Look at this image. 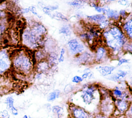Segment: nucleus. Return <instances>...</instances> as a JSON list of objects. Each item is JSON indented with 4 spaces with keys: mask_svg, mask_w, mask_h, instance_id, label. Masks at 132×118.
<instances>
[{
    "mask_svg": "<svg viewBox=\"0 0 132 118\" xmlns=\"http://www.w3.org/2000/svg\"><path fill=\"white\" fill-rule=\"evenodd\" d=\"M10 111L11 112V113L14 115V116H16L18 115L19 114V112H18V109L15 107H13V108H12L10 110Z\"/></svg>",
    "mask_w": 132,
    "mask_h": 118,
    "instance_id": "nucleus-38",
    "label": "nucleus"
},
{
    "mask_svg": "<svg viewBox=\"0 0 132 118\" xmlns=\"http://www.w3.org/2000/svg\"><path fill=\"white\" fill-rule=\"evenodd\" d=\"M14 99L12 96H8L5 100V104L7 106V108L8 110H10L12 108L14 107Z\"/></svg>",
    "mask_w": 132,
    "mask_h": 118,
    "instance_id": "nucleus-29",
    "label": "nucleus"
},
{
    "mask_svg": "<svg viewBox=\"0 0 132 118\" xmlns=\"http://www.w3.org/2000/svg\"></svg>",
    "mask_w": 132,
    "mask_h": 118,
    "instance_id": "nucleus-45",
    "label": "nucleus"
},
{
    "mask_svg": "<svg viewBox=\"0 0 132 118\" xmlns=\"http://www.w3.org/2000/svg\"><path fill=\"white\" fill-rule=\"evenodd\" d=\"M28 9H29V11L30 12H31L32 13H33V14H34V15H37L38 18H41L40 16V15H38V13H37V10H36V8L35 7V6H29V7H28Z\"/></svg>",
    "mask_w": 132,
    "mask_h": 118,
    "instance_id": "nucleus-37",
    "label": "nucleus"
},
{
    "mask_svg": "<svg viewBox=\"0 0 132 118\" xmlns=\"http://www.w3.org/2000/svg\"><path fill=\"white\" fill-rule=\"evenodd\" d=\"M52 18L55 19L59 20V21H68L67 18L61 13L58 12H55L54 13L52 14Z\"/></svg>",
    "mask_w": 132,
    "mask_h": 118,
    "instance_id": "nucleus-28",
    "label": "nucleus"
},
{
    "mask_svg": "<svg viewBox=\"0 0 132 118\" xmlns=\"http://www.w3.org/2000/svg\"><path fill=\"white\" fill-rule=\"evenodd\" d=\"M76 57H78L77 59L78 60V62H79L80 63L85 64L88 62V61L89 62L92 57L90 53L85 52Z\"/></svg>",
    "mask_w": 132,
    "mask_h": 118,
    "instance_id": "nucleus-19",
    "label": "nucleus"
},
{
    "mask_svg": "<svg viewBox=\"0 0 132 118\" xmlns=\"http://www.w3.org/2000/svg\"><path fill=\"white\" fill-rule=\"evenodd\" d=\"M3 15V12L0 10V18H1V17H2Z\"/></svg>",
    "mask_w": 132,
    "mask_h": 118,
    "instance_id": "nucleus-42",
    "label": "nucleus"
},
{
    "mask_svg": "<svg viewBox=\"0 0 132 118\" xmlns=\"http://www.w3.org/2000/svg\"><path fill=\"white\" fill-rule=\"evenodd\" d=\"M69 118H94V114L84 108L69 103L68 105Z\"/></svg>",
    "mask_w": 132,
    "mask_h": 118,
    "instance_id": "nucleus-6",
    "label": "nucleus"
},
{
    "mask_svg": "<svg viewBox=\"0 0 132 118\" xmlns=\"http://www.w3.org/2000/svg\"><path fill=\"white\" fill-rule=\"evenodd\" d=\"M125 116L127 118H132V99L130 101L129 108L125 114Z\"/></svg>",
    "mask_w": 132,
    "mask_h": 118,
    "instance_id": "nucleus-36",
    "label": "nucleus"
},
{
    "mask_svg": "<svg viewBox=\"0 0 132 118\" xmlns=\"http://www.w3.org/2000/svg\"><path fill=\"white\" fill-rule=\"evenodd\" d=\"M123 52L132 54V41L127 40L123 47Z\"/></svg>",
    "mask_w": 132,
    "mask_h": 118,
    "instance_id": "nucleus-27",
    "label": "nucleus"
},
{
    "mask_svg": "<svg viewBox=\"0 0 132 118\" xmlns=\"http://www.w3.org/2000/svg\"><path fill=\"white\" fill-rule=\"evenodd\" d=\"M58 8V6H47L44 7L43 8V11L46 14L48 15L50 17L52 18V11L57 10Z\"/></svg>",
    "mask_w": 132,
    "mask_h": 118,
    "instance_id": "nucleus-23",
    "label": "nucleus"
},
{
    "mask_svg": "<svg viewBox=\"0 0 132 118\" xmlns=\"http://www.w3.org/2000/svg\"><path fill=\"white\" fill-rule=\"evenodd\" d=\"M81 76L84 80L87 79H91L93 77V73L90 70L86 71L85 72L84 71Z\"/></svg>",
    "mask_w": 132,
    "mask_h": 118,
    "instance_id": "nucleus-31",
    "label": "nucleus"
},
{
    "mask_svg": "<svg viewBox=\"0 0 132 118\" xmlns=\"http://www.w3.org/2000/svg\"><path fill=\"white\" fill-rule=\"evenodd\" d=\"M52 112L56 115L57 118H62L64 115V108L59 105H54L52 107Z\"/></svg>",
    "mask_w": 132,
    "mask_h": 118,
    "instance_id": "nucleus-18",
    "label": "nucleus"
},
{
    "mask_svg": "<svg viewBox=\"0 0 132 118\" xmlns=\"http://www.w3.org/2000/svg\"><path fill=\"white\" fill-rule=\"evenodd\" d=\"M22 118H28V116H27V115H24Z\"/></svg>",
    "mask_w": 132,
    "mask_h": 118,
    "instance_id": "nucleus-43",
    "label": "nucleus"
},
{
    "mask_svg": "<svg viewBox=\"0 0 132 118\" xmlns=\"http://www.w3.org/2000/svg\"><path fill=\"white\" fill-rule=\"evenodd\" d=\"M67 48L70 54L75 57L85 52L86 50L84 44L76 38L70 39L67 42Z\"/></svg>",
    "mask_w": 132,
    "mask_h": 118,
    "instance_id": "nucleus-7",
    "label": "nucleus"
},
{
    "mask_svg": "<svg viewBox=\"0 0 132 118\" xmlns=\"http://www.w3.org/2000/svg\"><path fill=\"white\" fill-rule=\"evenodd\" d=\"M95 69L101 76L107 77L113 74V72L116 69V67L113 65H98Z\"/></svg>",
    "mask_w": 132,
    "mask_h": 118,
    "instance_id": "nucleus-13",
    "label": "nucleus"
},
{
    "mask_svg": "<svg viewBox=\"0 0 132 118\" xmlns=\"http://www.w3.org/2000/svg\"><path fill=\"white\" fill-rule=\"evenodd\" d=\"M5 30V26L4 25L0 24V39L2 36L3 34L4 33Z\"/></svg>",
    "mask_w": 132,
    "mask_h": 118,
    "instance_id": "nucleus-39",
    "label": "nucleus"
},
{
    "mask_svg": "<svg viewBox=\"0 0 132 118\" xmlns=\"http://www.w3.org/2000/svg\"><path fill=\"white\" fill-rule=\"evenodd\" d=\"M13 67L24 73H29L32 69L33 63L29 56L24 52H20L12 60Z\"/></svg>",
    "mask_w": 132,
    "mask_h": 118,
    "instance_id": "nucleus-4",
    "label": "nucleus"
},
{
    "mask_svg": "<svg viewBox=\"0 0 132 118\" xmlns=\"http://www.w3.org/2000/svg\"><path fill=\"white\" fill-rule=\"evenodd\" d=\"M100 91L101 98L99 105V112L110 118L114 115L115 111L114 99L110 94V91L109 92L106 91H104V92L100 90Z\"/></svg>",
    "mask_w": 132,
    "mask_h": 118,
    "instance_id": "nucleus-3",
    "label": "nucleus"
},
{
    "mask_svg": "<svg viewBox=\"0 0 132 118\" xmlns=\"http://www.w3.org/2000/svg\"><path fill=\"white\" fill-rule=\"evenodd\" d=\"M35 58L37 60V62L42 61L44 60L45 58H46V55H45V53L43 52L41 49H39L37 50L36 53H35Z\"/></svg>",
    "mask_w": 132,
    "mask_h": 118,
    "instance_id": "nucleus-26",
    "label": "nucleus"
},
{
    "mask_svg": "<svg viewBox=\"0 0 132 118\" xmlns=\"http://www.w3.org/2000/svg\"><path fill=\"white\" fill-rule=\"evenodd\" d=\"M128 40L132 41V15H128L120 26Z\"/></svg>",
    "mask_w": 132,
    "mask_h": 118,
    "instance_id": "nucleus-12",
    "label": "nucleus"
},
{
    "mask_svg": "<svg viewBox=\"0 0 132 118\" xmlns=\"http://www.w3.org/2000/svg\"></svg>",
    "mask_w": 132,
    "mask_h": 118,
    "instance_id": "nucleus-46",
    "label": "nucleus"
},
{
    "mask_svg": "<svg viewBox=\"0 0 132 118\" xmlns=\"http://www.w3.org/2000/svg\"><path fill=\"white\" fill-rule=\"evenodd\" d=\"M86 1H73L69 2L68 4L75 8H80L81 7H83Z\"/></svg>",
    "mask_w": 132,
    "mask_h": 118,
    "instance_id": "nucleus-25",
    "label": "nucleus"
},
{
    "mask_svg": "<svg viewBox=\"0 0 132 118\" xmlns=\"http://www.w3.org/2000/svg\"><path fill=\"white\" fill-rule=\"evenodd\" d=\"M60 95L61 91L58 89L55 90L48 94L47 97V100L49 102H54L56 99L58 98L60 96Z\"/></svg>",
    "mask_w": 132,
    "mask_h": 118,
    "instance_id": "nucleus-20",
    "label": "nucleus"
},
{
    "mask_svg": "<svg viewBox=\"0 0 132 118\" xmlns=\"http://www.w3.org/2000/svg\"><path fill=\"white\" fill-rule=\"evenodd\" d=\"M20 11H21V13H27L29 12H30L28 8H22L20 10Z\"/></svg>",
    "mask_w": 132,
    "mask_h": 118,
    "instance_id": "nucleus-41",
    "label": "nucleus"
},
{
    "mask_svg": "<svg viewBox=\"0 0 132 118\" xmlns=\"http://www.w3.org/2000/svg\"><path fill=\"white\" fill-rule=\"evenodd\" d=\"M59 33L66 37L70 36L71 34V30L70 27L67 25L62 26L59 29Z\"/></svg>",
    "mask_w": 132,
    "mask_h": 118,
    "instance_id": "nucleus-24",
    "label": "nucleus"
},
{
    "mask_svg": "<svg viewBox=\"0 0 132 118\" xmlns=\"http://www.w3.org/2000/svg\"><path fill=\"white\" fill-rule=\"evenodd\" d=\"M58 56L56 55L55 53H51L48 55L47 61L50 67L57 63L58 61Z\"/></svg>",
    "mask_w": 132,
    "mask_h": 118,
    "instance_id": "nucleus-22",
    "label": "nucleus"
},
{
    "mask_svg": "<svg viewBox=\"0 0 132 118\" xmlns=\"http://www.w3.org/2000/svg\"><path fill=\"white\" fill-rule=\"evenodd\" d=\"M50 66L47 60H42L38 62L36 65V69L38 72L43 73L47 71Z\"/></svg>",
    "mask_w": 132,
    "mask_h": 118,
    "instance_id": "nucleus-17",
    "label": "nucleus"
},
{
    "mask_svg": "<svg viewBox=\"0 0 132 118\" xmlns=\"http://www.w3.org/2000/svg\"><path fill=\"white\" fill-rule=\"evenodd\" d=\"M1 118H10V115L7 110H4L0 112Z\"/></svg>",
    "mask_w": 132,
    "mask_h": 118,
    "instance_id": "nucleus-35",
    "label": "nucleus"
},
{
    "mask_svg": "<svg viewBox=\"0 0 132 118\" xmlns=\"http://www.w3.org/2000/svg\"><path fill=\"white\" fill-rule=\"evenodd\" d=\"M28 118H34V117H31V116H28Z\"/></svg>",
    "mask_w": 132,
    "mask_h": 118,
    "instance_id": "nucleus-44",
    "label": "nucleus"
},
{
    "mask_svg": "<svg viewBox=\"0 0 132 118\" xmlns=\"http://www.w3.org/2000/svg\"><path fill=\"white\" fill-rule=\"evenodd\" d=\"M0 118H1V117H0Z\"/></svg>",
    "mask_w": 132,
    "mask_h": 118,
    "instance_id": "nucleus-47",
    "label": "nucleus"
},
{
    "mask_svg": "<svg viewBox=\"0 0 132 118\" xmlns=\"http://www.w3.org/2000/svg\"><path fill=\"white\" fill-rule=\"evenodd\" d=\"M105 15L106 18L110 21L112 20L113 21H116L120 19L119 11L114 9H112L108 7H107Z\"/></svg>",
    "mask_w": 132,
    "mask_h": 118,
    "instance_id": "nucleus-16",
    "label": "nucleus"
},
{
    "mask_svg": "<svg viewBox=\"0 0 132 118\" xmlns=\"http://www.w3.org/2000/svg\"><path fill=\"white\" fill-rule=\"evenodd\" d=\"M11 60L6 49L0 50V75L4 74L10 67Z\"/></svg>",
    "mask_w": 132,
    "mask_h": 118,
    "instance_id": "nucleus-10",
    "label": "nucleus"
},
{
    "mask_svg": "<svg viewBox=\"0 0 132 118\" xmlns=\"http://www.w3.org/2000/svg\"><path fill=\"white\" fill-rule=\"evenodd\" d=\"M22 38L24 44L31 49L37 48L41 40V38L36 36L29 29L24 31Z\"/></svg>",
    "mask_w": 132,
    "mask_h": 118,
    "instance_id": "nucleus-8",
    "label": "nucleus"
},
{
    "mask_svg": "<svg viewBox=\"0 0 132 118\" xmlns=\"http://www.w3.org/2000/svg\"><path fill=\"white\" fill-rule=\"evenodd\" d=\"M128 75V72L126 71L119 70L116 73H113L110 76H108L109 80L114 82H119L123 79Z\"/></svg>",
    "mask_w": 132,
    "mask_h": 118,
    "instance_id": "nucleus-14",
    "label": "nucleus"
},
{
    "mask_svg": "<svg viewBox=\"0 0 132 118\" xmlns=\"http://www.w3.org/2000/svg\"><path fill=\"white\" fill-rule=\"evenodd\" d=\"M130 101L125 99L114 100L115 112H117L120 115H125L130 105Z\"/></svg>",
    "mask_w": 132,
    "mask_h": 118,
    "instance_id": "nucleus-11",
    "label": "nucleus"
},
{
    "mask_svg": "<svg viewBox=\"0 0 132 118\" xmlns=\"http://www.w3.org/2000/svg\"><path fill=\"white\" fill-rule=\"evenodd\" d=\"M119 14L120 19L122 18V19H124V20L126 19L128 15V14L127 13V11L124 9H121L119 11Z\"/></svg>",
    "mask_w": 132,
    "mask_h": 118,
    "instance_id": "nucleus-34",
    "label": "nucleus"
},
{
    "mask_svg": "<svg viewBox=\"0 0 132 118\" xmlns=\"http://www.w3.org/2000/svg\"><path fill=\"white\" fill-rule=\"evenodd\" d=\"M101 37L111 56H118L123 52L127 39L119 25L111 24L102 32Z\"/></svg>",
    "mask_w": 132,
    "mask_h": 118,
    "instance_id": "nucleus-2",
    "label": "nucleus"
},
{
    "mask_svg": "<svg viewBox=\"0 0 132 118\" xmlns=\"http://www.w3.org/2000/svg\"><path fill=\"white\" fill-rule=\"evenodd\" d=\"M71 81L72 83L77 85V84H79L81 83L84 81V79H82L81 76L75 75L72 78Z\"/></svg>",
    "mask_w": 132,
    "mask_h": 118,
    "instance_id": "nucleus-32",
    "label": "nucleus"
},
{
    "mask_svg": "<svg viewBox=\"0 0 132 118\" xmlns=\"http://www.w3.org/2000/svg\"><path fill=\"white\" fill-rule=\"evenodd\" d=\"M31 31L37 37L42 39V37L46 33V28L42 24H35L31 29Z\"/></svg>",
    "mask_w": 132,
    "mask_h": 118,
    "instance_id": "nucleus-15",
    "label": "nucleus"
},
{
    "mask_svg": "<svg viewBox=\"0 0 132 118\" xmlns=\"http://www.w3.org/2000/svg\"><path fill=\"white\" fill-rule=\"evenodd\" d=\"M109 50L104 44L97 46L94 49V62L96 63H102L109 59L110 56Z\"/></svg>",
    "mask_w": 132,
    "mask_h": 118,
    "instance_id": "nucleus-9",
    "label": "nucleus"
},
{
    "mask_svg": "<svg viewBox=\"0 0 132 118\" xmlns=\"http://www.w3.org/2000/svg\"><path fill=\"white\" fill-rule=\"evenodd\" d=\"M91 7H93L94 10L98 12V13H101V14H105L106 9H107V6H101L99 5L98 4L95 3L94 2H92L90 4Z\"/></svg>",
    "mask_w": 132,
    "mask_h": 118,
    "instance_id": "nucleus-21",
    "label": "nucleus"
},
{
    "mask_svg": "<svg viewBox=\"0 0 132 118\" xmlns=\"http://www.w3.org/2000/svg\"><path fill=\"white\" fill-rule=\"evenodd\" d=\"M66 50L64 48H61L60 52L59 54L58 57V62L59 63L63 62L65 59V54Z\"/></svg>",
    "mask_w": 132,
    "mask_h": 118,
    "instance_id": "nucleus-30",
    "label": "nucleus"
},
{
    "mask_svg": "<svg viewBox=\"0 0 132 118\" xmlns=\"http://www.w3.org/2000/svg\"><path fill=\"white\" fill-rule=\"evenodd\" d=\"M110 94L114 100L125 99L131 101L132 99V92L130 87L126 83H121L120 85L115 87L110 91Z\"/></svg>",
    "mask_w": 132,
    "mask_h": 118,
    "instance_id": "nucleus-5",
    "label": "nucleus"
},
{
    "mask_svg": "<svg viewBox=\"0 0 132 118\" xmlns=\"http://www.w3.org/2000/svg\"><path fill=\"white\" fill-rule=\"evenodd\" d=\"M94 118H110L109 117H107L100 113H96L95 114H94Z\"/></svg>",
    "mask_w": 132,
    "mask_h": 118,
    "instance_id": "nucleus-40",
    "label": "nucleus"
},
{
    "mask_svg": "<svg viewBox=\"0 0 132 118\" xmlns=\"http://www.w3.org/2000/svg\"><path fill=\"white\" fill-rule=\"evenodd\" d=\"M99 87L96 84H87L75 92L69 103L81 107L93 114L100 113L101 95Z\"/></svg>",
    "mask_w": 132,
    "mask_h": 118,
    "instance_id": "nucleus-1",
    "label": "nucleus"
},
{
    "mask_svg": "<svg viewBox=\"0 0 132 118\" xmlns=\"http://www.w3.org/2000/svg\"><path fill=\"white\" fill-rule=\"evenodd\" d=\"M129 63V60L125 58H120L118 60L117 66H120L124 64Z\"/></svg>",
    "mask_w": 132,
    "mask_h": 118,
    "instance_id": "nucleus-33",
    "label": "nucleus"
}]
</instances>
